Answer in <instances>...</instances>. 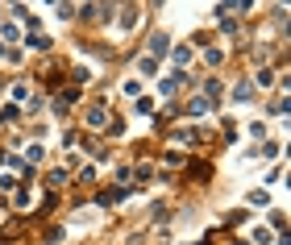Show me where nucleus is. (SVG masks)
Returning a JSON list of instances; mask_svg holds the SVG:
<instances>
[{
    "instance_id": "nucleus-1",
    "label": "nucleus",
    "mask_w": 291,
    "mask_h": 245,
    "mask_svg": "<svg viewBox=\"0 0 291 245\" xmlns=\"http://www.w3.org/2000/svg\"><path fill=\"white\" fill-rule=\"evenodd\" d=\"M166 46H171V42H166V33H154V38H150V54H166Z\"/></svg>"
},
{
    "instance_id": "nucleus-2",
    "label": "nucleus",
    "mask_w": 291,
    "mask_h": 245,
    "mask_svg": "<svg viewBox=\"0 0 291 245\" xmlns=\"http://www.w3.org/2000/svg\"><path fill=\"white\" fill-rule=\"evenodd\" d=\"M208 108H212V104H208V100H204V96H200V100H191V104H187V112H191V117H204V112H208Z\"/></svg>"
},
{
    "instance_id": "nucleus-3",
    "label": "nucleus",
    "mask_w": 291,
    "mask_h": 245,
    "mask_svg": "<svg viewBox=\"0 0 291 245\" xmlns=\"http://www.w3.org/2000/svg\"><path fill=\"white\" fill-rule=\"evenodd\" d=\"M104 117H108L104 108H92V117H87V125H104Z\"/></svg>"
},
{
    "instance_id": "nucleus-4",
    "label": "nucleus",
    "mask_w": 291,
    "mask_h": 245,
    "mask_svg": "<svg viewBox=\"0 0 291 245\" xmlns=\"http://www.w3.org/2000/svg\"><path fill=\"white\" fill-rule=\"evenodd\" d=\"M100 199H104V204H117V199H121V187H108V191H104Z\"/></svg>"
},
{
    "instance_id": "nucleus-5",
    "label": "nucleus",
    "mask_w": 291,
    "mask_h": 245,
    "mask_svg": "<svg viewBox=\"0 0 291 245\" xmlns=\"http://www.w3.org/2000/svg\"><path fill=\"white\" fill-rule=\"evenodd\" d=\"M200 245H208V241H200Z\"/></svg>"
}]
</instances>
